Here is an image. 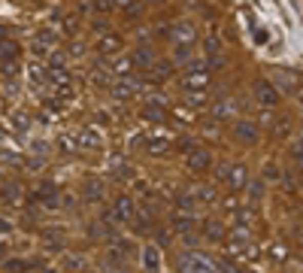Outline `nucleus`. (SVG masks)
<instances>
[{
    "label": "nucleus",
    "mask_w": 303,
    "mask_h": 273,
    "mask_svg": "<svg viewBox=\"0 0 303 273\" xmlns=\"http://www.w3.org/2000/svg\"><path fill=\"white\" fill-rule=\"evenodd\" d=\"M170 40H173V46H194V43H197V28H194V22H188V18L176 22L173 31H170Z\"/></svg>",
    "instance_id": "obj_4"
},
{
    "label": "nucleus",
    "mask_w": 303,
    "mask_h": 273,
    "mask_svg": "<svg viewBox=\"0 0 303 273\" xmlns=\"http://www.w3.org/2000/svg\"><path fill=\"white\" fill-rule=\"evenodd\" d=\"M300 103H303V94H300Z\"/></svg>",
    "instance_id": "obj_47"
},
{
    "label": "nucleus",
    "mask_w": 303,
    "mask_h": 273,
    "mask_svg": "<svg viewBox=\"0 0 303 273\" xmlns=\"http://www.w3.org/2000/svg\"><path fill=\"white\" fill-rule=\"evenodd\" d=\"M170 225H173V231H179L185 240H191V231H194V212L176 209V212L170 216Z\"/></svg>",
    "instance_id": "obj_7"
},
{
    "label": "nucleus",
    "mask_w": 303,
    "mask_h": 273,
    "mask_svg": "<svg viewBox=\"0 0 303 273\" xmlns=\"http://www.w3.org/2000/svg\"><path fill=\"white\" fill-rule=\"evenodd\" d=\"M82 198H85V201H100L103 198V182H97V179H85Z\"/></svg>",
    "instance_id": "obj_20"
},
{
    "label": "nucleus",
    "mask_w": 303,
    "mask_h": 273,
    "mask_svg": "<svg viewBox=\"0 0 303 273\" xmlns=\"http://www.w3.org/2000/svg\"><path fill=\"white\" fill-rule=\"evenodd\" d=\"M170 70H173V61H158V64L152 67V73H155L158 79H164V76H167Z\"/></svg>",
    "instance_id": "obj_32"
},
{
    "label": "nucleus",
    "mask_w": 303,
    "mask_h": 273,
    "mask_svg": "<svg viewBox=\"0 0 303 273\" xmlns=\"http://www.w3.org/2000/svg\"><path fill=\"white\" fill-rule=\"evenodd\" d=\"M191 55H194V46H173V64H185V61H191Z\"/></svg>",
    "instance_id": "obj_22"
},
{
    "label": "nucleus",
    "mask_w": 303,
    "mask_h": 273,
    "mask_svg": "<svg viewBox=\"0 0 303 273\" xmlns=\"http://www.w3.org/2000/svg\"><path fill=\"white\" fill-rule=\"evenodd\" d=\"M82 273H85V270H82Z\"/></svg>",
    "instance_id": "obj_48"
},
{
    "label": "nucleus",
    "mask_w": 303,
    "mask_h": 273,
    "mask_svg": "<svg viewBox=\"0 0 303 273\" xmlns=\"http://www.w3.org/2000/svg\"><path fill=\"white\" fill-rule=\"evenodd\" d=\"M291 158H294L297 167H303V136H297V140L291 143Z\"/></svg>",
    "instance_id": "obj_30"
},
{
    "label": "nucleus",
    "mask_w": 303,
    "mask_h": 273,
    "mask_svg": "<svg viewBox=\"0 0 303 273\" xmlns=\"http://www.w3.org/2000/svg\"><path fill=\"white\" fill-rule=\"evenodd\" d=\"M0 106H3V98H0Z\"/></svg>",
    "instance_id": "obj_46"
},
{
    "label": "nucleus",
    "mask_w": 303,
    "mask_h": 273,
    "mask_svg": "<svg viewBox=\"0 0 303 273\" xmlns=\"http://www.w3.org/2000/svg\"><path fill=\"white\" fill-rule=\"evenodd\" d=\"M91 82H94V85H109V70L106 67H91Z\"/></svg>",
    "instance_id": "obj_27"
},
{
    "label": "nucleus",
    "mask_w": 303,
    "mask_h": 273,
    "mask_svg": "<svg viewBox=\"0 0 303 273\" xmlns=\"http://www.w3.org/2000/svg\"><path fill=\"white\" fill-rule=\"evenodd\" d=\"M131 58H134V64H136V67H149V70H152L155 64H158V58H155V49H152L149 43H146V46H136Z\"/></svg>",
    "instance_id": "obj_12"
},
{
    "label": "nucleus",
    "mask_w": 303,
    "mask_h": 273,
    "mask_svg": "<svg viewBox=\"0 0 303 273\" xmlns=\"http://www.w3.org/2000/svg\"><path fill=\"white\" fill-rule=\"evenodd\" d=\"M36 194H39V201H43L46 206H52V209L58 206V194H55V188H52V185H39V191H36Z\"/></svg>",
    "instance_id": "obj_24"
},
{
    "label": "nucleus",
    "mask_w": 303,
    "mask_h": 273,
    "mask_svg": "<svg viewBox=\"0 0 303 273\" xmlns=\"http://www.w3.org/2000/svg\"><path fill=\"white\" fill-rule=\"evenodd\" d=\"M31 52H34L36 58H46V55H49V46H46V43H39V40L34 36V43H31Z\"/></svg>",
    "instance_id": "obj_36"
},
{
    "label": "nucleus",
    "mask_w": 303,
    "mask_h": 273,
    "mask_svg": "<svg viewBox=\"0 0 303 273\" xmlns=\"http://www.w3.org/2000/svg\"><path fill=\"white\" fill-rule=\"evenodd\" d=\"M97 52L100 55H115V52H122V36L118 34H103V36H97Z\"/></svg>",
    "instance_id": "obj_13"
},
{
    "label": "nucleus",
    "mask_w": 303,
    "mask_h": 273,
    "mask_svg": "<svg viewBox=\"0 0 303 273\" xmlns=\"http://www.w3.org/2000/svg\"><path fill=\"white\" fill-rule=\"evenodd\" d=\"M203 234H206V240H212V243L228 237V231H225V225L218 219H203Z\"/></svg>",
    "instance_id": "obj_16"
},
{
    "label": "nucleus",
    "mask_w": 303,
    "mask_h": 273,
    "mask_svg": "<svg viewBox=\"0 0 303 273\" xmlns=\"http://www.w3.org/2000/svg\"><path fill=\"white\" fill-rule=\"evenodd\" d=\"M9 231H12V225L6 219H0V234H9Z\"/></svg>",
    "instance_id": "obj_42"
},
{
    "label": "nucleus",
    "mask_w": 303,
    "mask_h": 273,
    "mask_svg": "<svg viewBox=\"0 0 303 273\" xmlns=\"http://www.w3.org/2000/svg\"><path fill=\"white\" fill-rule=\"evenodd\" d=\"M131 70H134V58H118V61L112 64V73H115V76H122V79H128V76H131Z\"/></svg>",
    "instance_id": "obj_23"
},
{
    "label": "nucleus",
    "mask_w": 303,
    "mask_h": 273,
    "mask_svg": "<svg viewBox=\"0 0 303 273\" xmlns=\"http://www.w3.org/2000/svg\"><path fill=\"white\" fill-rule=\"evenodd\" d=\"M12 125H15V131H28V125H31V119H28L25 112H15V115H12Z\"/></svg>",
    "instance_id": "obj_33"
},
{
    "label": "nucleus",
    "mask_w": 303,
    "mask_h": 273,
    "mask_svg": "<svg viewBox=\"0 0 303 273\" xmlns=\"http://www.w3.org/2000/svg\"><path fill=\"white\" fill-rule=\"evenodd\" d=\"M61 25H64V34H76V18H64V22H61Z\"/></svg>",
    "instance_id": "obj_39"
},
{
    "label": "nucleus",
    "mask_w": 303,
    "mask_h": 273,
    "mask_svg": "<svg viewBox=\"0 0 303 273\" xmlns=\"http://www.w3.org/2000/svg\"><path fill=\"white\" fill-rule=\"evenodd\" d=\"M36 40H39V43H46V46H52V43H55V31H39Z\"/></svg>",
    "instance_id": "obj_38"
},
{
    "label": "nucleus",
    "mask_w": 303,
    "mask_h": 273,
    "mask_svg": "<svg viewBox=\"0 0 303 273\" xmlns=\"http://www.w3.org/2000/svg\"><path fill=\"white\" fill-rule=\"evenodd\" d=\"M15 58H18V43L3 40V43H0V61H3V64H12Z\"/></svg>",
    "instance_id": "obj_21"
},
{
    "label": "nucleus",
    "mask_w": 303,
    "mask_h": 273,
    "mask_svg": "<svg viewBox=\"0 0 303 273\" xmlns=\"http://www.w3.org/2000/svg\"><path fill=\"white\" fill-rule=\"evenodd\" d=\"M234 136L239 140V143H246V146H255V143H258V136H261V131H258V125H255L252 119H236Z\"/></svg>",
    "instance_id": "obj_5"
},
{
    "label": "nucleus",
    "mask_w": 303,
    "mask_h": 273,
    "mask_svg": "<svg viewBox=\"0 0 303 273\" xmlns=\"http://www.w3.org/2000/svg\"><path fill=\"white\" fill-rule=\"evenodd\" d=\"M225 240H228V246H231L234 252H243V249L249 246V234H246V231H243L239 225H236V228H234V231H231V234H228Z\"/></svg>",
    "instance_id": "obj_19"
},
{
    "label": "nucleus",
    "mask_w": 303,
    "mask_h": 273,
    "mask_svg": "<svg viewBox=\"0 0 303 273\" xmlns=\"http://www.w3.org/2000/svg\"><path fill=\"white\" fill-rule=\"evenodd\" d=\"M112 170H115L118 179H131V176H134V167H131V164H112Z\"/></svg>",
    "instance_id": "obj_34"
},
{
    "label": "nucleus",
    "mask_w": 303,
    "mask_h": 273,
    "mask_svg": "<svg viewBox=\"0 0 303 273\" xmlns=\"http://www.w3.org/2000/svg\"><path fill=\"white\" fill-rule=\"evenodd\" d=\"M3 73H6V76H12V73H15V61H12V64H3Z\"/></svg>",
    "instance_id": "obj_43"
},
{
    "label": "nucleus",
    "mask_w": 303,
    "mask_h": 273,
    "mask_svg": "<svg viewBox=\"0 0 303 273\" xmlns=\"http://www.w3.org/2000/svg\"><path fill=\"white\" fill-rule=\"evenodd\" d=\"M3 270H6V273H25V261H18V258H9V261L3 264Z\"/></svg>",
    "instance_id": "obj_35"
},
{
    "label": "nucleus",
    "mask_w": 303,
    "mask_h": 273,
    "mask_svg": "<svg viewBox=\"0 0 303 273\" xmlns=\"http://www.w3.org/2000/svg\"><path fill=\"white\" fill-rule=\"evenodd\" d=\"M139 9H143L139 3H128V6H125V15H139Z\"/></svg>",
    "instance_id": "obj_41"
},
{
    "label": "nucleus",
    "mask_w": 303,
    "mask_h": 273,
    "mask_svg": "<svg viewBox=\"0 0 303 273\" xmlns=\"http://www.w3.org/2000/svg\"><path fill=\"white\" fill-rule=\"evenodd\" d=\"M234 112V101H218V103H212V115L215 119H228Z\"/></svg>",
    "instance_id": "obj_25"
},
{
    "label": "nucleus",
    "mask_w": 303,
    "mask_h": 273,
    "mask_svg": "<svg viewBox=\"0 0 303 273\" xmlns=\"http://www.w3.org/2000/svg\"><path fill=\"white\" fill-rule=\"evenodd\" d=\"M246 191H249V201H252V204H258V201L264 198V179H258V182H252V185H249Z\"/></svg>",
    "instance_id": "obj_26"
},
{
    "label": "nucleus",
    "mask_w": 303,
    "mask_h": 273,
    "mask_svg": "<svg viewBox=\"0 0 303 273\" xmlns=\"http://www.w3.org/2000/svg\"><path fill=\"white\" fill-rule=\"evenodd\" d=\"M3 36H6V28H0V43H3Z\"/></svg>",
    "instance_id": "obj_45"
},
{
    "label": "nucleus",
    "mask_w": 303,
    "mask_h": 273,
    "mask_svg": "<svg viewBox=\"0 0 303 273\" xmlns=\"http://www.w3.org/2000/svg\"><path fill=\"white\" fill-rule=\"evenodd\" d=\"M228 182H231V188H234V191L249 188V185H252V179H249L246 164H234V167H231V173H228Z\"/></svg>",
    "instance_id": "obj_11"
},
{
    "label": "nucleus",
    "mask_w": 303,
    "mask_h": 273,
    "mask_svg": "<svg viewBox=\"0 0 303 273\" xmlns=\"http://www.w3.org/2000/svg\"><path fill=\"white\" fill-rule=\"evenodd\" d=\"M0 258H6V246L3 243H0Z\"/></svg>",
    "instance_id": "obj_44"
},
{
    "label": "nucleus",
    "mask_w": 303,
    "mask_h": 273,
    "mask_svg": "<svg viewBox=\"0 0 303 273\" xmlns=\"http://www.w3.org/2000/svg\"><path fill=\"white\" fill-rule=\"evenodd\" d=\"M139 88H143V82H139L136 76H128V79H122V82L112 85V98H115V101H131Z\"/></svg>",
    "instance_id": "obj_8"
},
{
    "label": "nucleus",
    "mask_w": 303,
    "mask_h": 273,
    "mask_svg": "<svg viewBox=\"0 0 303 273\" xmlns=\"http://www.w3.org/2000/svg\"><path fill=\"white\" fill-rule=\"evenodd\" d=\"M206 82H209V64L206 61H194L191 67H188V73L182 76V88L191 94H197V91H203L206 88Z\"/></svg>",
    "instance_id": "obj_2"
},
{
    "label": "nucleus",
    "mask_w": 303,
    "mask_h": 273,
    "mask_svg": "<svg viewBox=\"0 0 303 273\" xmlns=\"http://www.w3.org/2000/svg\"><path fill=\"white\" fill-rule=\"evenodd\" d=\"M67 67V55L64 52H52L49 55V70H64Z\"/></svg>",
    "instance_id": "obj_28"
},
{
    "label": "nucleus",
    "mask_w": 303,
    "mask_h": 273,
    "mask_svg": "<svg viewBox=\"0 0 303 273\" xmlns=\"http://www.w3.org/2000/svg\"><path fill=\"white\" fill-rule=\"evenodd\" d=\"M91 9H94V12H109V9H112V3H109V0H103V3H91Z\"/></svg>",
    "instance_id": "obj_40"
},
{
    "label": "nucleus",
    "mask_w": 303,
    "mask_h": 273,
    "mask_svg": "<svg viewBox=\"0 0 303 273\" xmlns=\"http://www.w3.org/2000/svg\"><path fill=\"white\" fill-rule=\"evenodd\" d=\"M206 103V94L203 91H197V94H188V106H203Z\"/></svg>",
    "instance_id": "obj_37"
},
{
    "label": "nucleus",
    "mask_w": 303,
    "mask_h": 273,
    "mask_svg": "<svg viewBox=\"0 0 303 273\" xmlns=\"http://www.w3.org/2000/svg\"><path fill=\"white\" fill-rule=\"evenodd\" d=\"M191 198H194V201H200V204H212V201L218 198V191H215L209 182H197V185L191 188Z\"/></svg>",
    "instance_id": "obj_17"
},
{
    "label": "nucleus",
    "mask_w": 303,
    "mask_h": 273,
    "mask_svg": "<svg viewBox=\"0 0 303 273\" xmlns=\"http://www.w3.org/2000/svg\"><path fill=\"white\" fill-rule=\"evenodd\" d=\"M146 146H149L152 155H164V152H170L173 140H170V134H149L146 136Z\"/></svg>",
    "instance_id": "obj_14"
},
{
    "label": "nucleus",
    "mask_w": 303,
    "mask_h": 273,
    "mask_svg": "<svg viewBox=\"0 0 303 273\" xmlns=\"http://www.w3.org/2000/svg\"><path fill=\"white\" fill-rule=\"evenodd\" d=\"M209 164H212V155L206 152V149H188V170L191 173H206L209 170Z\"/></svg>",
    "instance_id": "obj_9"
},
{
    "label": "nucleus",
    "mask_w": 303,
    "mask_h": 273,
    "mask_svg": "<svg viewBox=\"0 0 303 273\" xmlns=\"http://www.w3.org/2000/svg\"><path fill=\"white\" fill-rule=\"evenodd\" d=\"M176 273H218V264L200 252H185L176 261Z\"/></svg>",
    "instance_id": "obj_1"
},
{
    "label": "nucleus",
    "mask_w": 303,
    "mask_h": 273,
    "mask_svg": "<svg viewBox=\"0 0 303 273\" xmlns=\"http://www.w3.org/2000/svg\"><path fill=\"white\" fill-rule=\"evenodd\" d=\"M76 140H79V149H100L103 146L100 134H97L94 128H82V131H76Z\"/></svg>",
    "instance_id": "obj_15"
},
{
    "label": "nucleus",
    "mask_w": 303,
    "mask_h": 273,
    "mask_svg": "<svg viewBox=\"0 0 303 273\" xmlns=\"http://www.w3.org/2000/svg\"><path fill=\"white\" fill-rule=\"evenodd\" d=\"M139 258H143V270L146 273H161V252H158L155 243H146Z\"/></svg>",
    "instance_id": "obj_10"
},
{
    "label": "nucleus",
    "mask_w": 303,
    "mask_h": 273,
    "mask_svg": "<svg viewBox=\"0 0 303 273\" xmlns=\"http://www.w3.org/2000/svg\"><path fill=\"white\" fill-rule=\"evenodd\" d=\"M261 179H264V182H273V179H279V167H276L273 161H264V167H261Z\"/></svg>",
    "instance_id": "obj_29"
},
{
    "label": "nucleus",
    "mask_w": 303,
    "mask_h": 273,
    "mask_svg": "<svg viewBox=\"0 0 303 273\" xmlns=\"http://www.w3.org/2000/svg\"><path fill=\"white\" fill-rule=\"evenodd\" d=\"M112 216L118 219V225H125V222H134V219H136V206H134V198H128V194H122V198H115V204H112Z\"/></svg>",
    "instance_id": "obj_6"
},
{
    "label": "nucleus",
    "mask_w": 303,
    "mask_h": 273,
    "mask_svg": "<svg viewBox=\"0 0 303 273\" xmlns=\"http://www.w3.org/2000/svg\"><path fill=\"white\" fill-rule=\"evenodd\" d=\"M252 94H255V101L261 103V106H267V109H273L276 103H279V88L273 85V82H267L264 76L261 79H255V85H252Z\"/></svg>",
    "instance_id": "obj_3"
},
{
    "label": "nucleus",
    "mask_w": 303,
    "mask_h": 273,
    "mask_svg": "<svg viewBox=\"0 0 303 273\" xmlns=\"http://www.w3.org/2000/svg\"><path fill=\"white\" fill-rule=\"evenodd\" d=\"M28 73H31V82H34V85H43V79L49 76V70L36 67V64H31V67H28Z\"/></svg>",
    "instance_id": "obj_31"
},
{
    "label": "nucleus",
    "mask_w": 303,
    "mask_h": 273,
    "mask_svg": "<svg viewBox=\"0 0 303 273\" xmlns=\"http://www.w3.org/2000/svg\"><path fill=\"white\" fill-rule=\"evenodd\" d=\"M273 85H279L282 91H297V79H294V73H288V70H276V73H273Z\"/></svg>",
    "instance_id": "obj_18"
}]
</instances>
